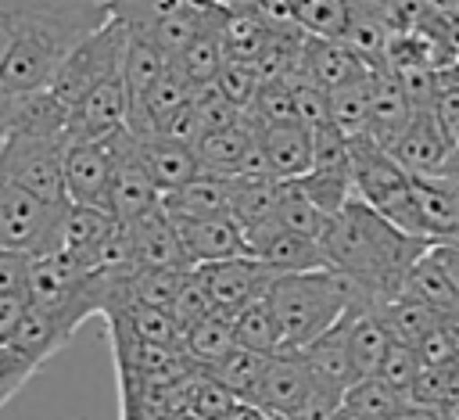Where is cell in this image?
<instances>
[{
  "instance_id": "obj_25",
  "label": "cell",
  "mask_w": 459,
  "mask_h": 420,
  "mask_svg": "<svg viewBox=\"0 0 459 420\" xmlns=\"http://www.w3.org/2000/svg\"><path fill=\"white\" fill-rule=\"evenodd\" d=\"M262 136V126L244 111V118L237 126L215 129V133H201V140L194 144L201 172L212 176H240V165L247 158V151L255 147V140Z\"/></svg>"
},
{
  "instance_id": "obj_24",
  "label": "cell",
  "mask_w": 459,
  "mask_h": 420,
  "mask_svg": "<svg viewBox=\"0 0 459 420\" xmlns=\"http://www.w3.org/2000/svg\"><path fill=\"white\" fill-rule=\"evenodd\" d=\"M233 201H237V176H212V172H197L190 183H183L161 197V205L176 219L233 215Z\"/></svg>"
},
{
  "instance_id": "obj_28",
  "label": "cell",
  "mask_w": 459,
  "mask_h": 420,
  "mask_svg": "<svg viewBox=\"0 0 459 420\" xmlns=\"http://www.w3.org/2000/svg\"><path fill=\"white\" fill-rule=\"evenodd\" d=\"M394 337L391 330L384 327V319L369 309V302H359L348 316V348H351V359L359 366L362 377H377L387 352H391Z\"/></svg>"
},
{
  "instance_id": "obj_61",
  "label": "cell",
  "mask_w": 459,
  "mask_h": 420,
  "mask_svg": "<svg viewBox=\"0 0 459 420\" xmlns=\"http://www.w3.org/2000/svg\"><path fill=\"white\" fill-rule=\"evenodd\" d=\"M437 4H441V7H455V11H459V0H437Z\"/></svg>"
},
{
  "instance_id": "obj_26",
  "label": "cell",
  "mask_w": 459,
  "mask_h": 420,
  "mask_svg": "<svg viewBox=\"0 0 459 420\" xmlns=\"http://www.w3.org/2000/svg\"><path fill=\"white\" fill-rule=\"evenodd\" d=\"M416 115V104L402 90V83L391 72H373V111H369V136L384 144L387 151L398 144V136L409 129Z\"/></svg>"
},
{
  "instance_id": "obj_27",
  "label": "cell",
  "mask_w": 459,
  "mask_h": 420,
  "mask_svg": "<svg viewBox=\"0 0 459 420\" xmlns=\"http://www.w3.org/2000/svg\"><path fill=\"white\" fill-rule=\"evenodd\" d=\"M262 147L276 179H301L312 172V129L301 122L262 129Z\"/></svg>"
},
{
  "instance_id": "obj_15",
  "label": "cell",
  "mask_w": 459,
  "mask_h": 420,
  "mask_svg": "<svg viewBox=\"0 0 459 420\" xmlns=\"http://www.w3.org/2000/svg\"><path fill=\"white\" fill-rule=\"evenodd\" d=\"M72 111L43 86L29 93H0V136L29 133V136H68Z\"/></svg>"
},
{
  "instance_id": "obj_48",
  "label": "cell",
  "mask_w": 459,
  "mask_h": 420,
  "mask_svg": "<svg viewBox=\"0 0 459 420\" xmlns=\"http://www.w3.org/2000/svg\"><path fill=\"white\" fill-rule=\"evenodd\" d=\"M215 86H219L240 111H247V108L255 104L258 90H262V75H258V68H255L251 61H226L222 72H219V79H215Z\"/></svg>"
},
{
  "instance_id": "obj_2",
  "label": "cell",
  "mask_w": 459,
  "mask_h": 420,
  "mask_svg": "<svg viewBox=\"0 0 459 420\" xmlns=\"http://www.w3.org/2000/svg\"><path fill=\"white\" fill-rule=\"evenodd\" d=\"M430 248H434L430 241L405 233L373 205H366L359 194L337 215H330V226L323 233V251L330 258V269L344 273L366 294L369 305L402 291L409 269Z\"/></svg>"
},
{
  "instance_id": "obj_44",
  "label": "cell",
  "mask_w": 459,
  "mask_h": 420,
  "mask_svg": "<svg viewBox=\"0 0 459 420\" xmlns=\"http://www.w3.org/2000/svg\"><path fill=\"white\" fill-rule=\"evenodd\" d=\"M186 391H190V409L197 413V416H204V420H219L222 413H230L240 398L219 381V377H212L204 366H197L190 377H186Z\"/></svg>"
},
{
  "instance_id": "obj_12",
  "label": "cell",
  "mask_w": 459,
  "mask_h": 420,
  "mask_svg": "<svg viewBox=\"0 0 459 420\" xmlns=\"http://www.w3.org/2000/svg\"><path fill=\"white\" fill-rule=\"evenodd\" d=\"M111 151L108 140H68L65 151V190L72 205L111 212Z\"/></svg>"
},
{
  "instance_id": "obj_32",
  "label": "cell",
  "mask_w": 459,
  "mask_h": 420,
  "mask_svg": "<svg viewBox=\"0 0 459 420\" xmlns=\"http://www.w3.org/2000/svg\"><path fill=\"white\" fill-rule=\"evenodd\" d=\"M140 144H143L151 176H154V183L161 187V197H165L169 190L190 183V179L201 172V162H197L194 144H179V140H169V136H147V140H140Z\"/></svg>"
},
{
  "instance_id": "obj_63",
  "label": "cell",
  "mask_w": 459,
  "mask_h": 420,
  "mask_svg": "<svg viewBox=\"0 0 459 420\" xmlns=\"http://www.w3.org/2000/svg\"><path fill=\"white\" fill-rule=\"evenodd\" d=\"M448 72H452V75H455V79H459V65H455V68H448Z\"/></svg>"
},
{
  "instance_id": "obj_3",
  "label": "cell",
  "mask_w": 459,
  "mask_h": 420,
  "mask_svg": "<svg viewBox=\"0 0 459 420\" xmlns=\"http://www.w3.org/2000/svg\"><path fill=\"white\" fill-rule=\"evenodd\" d=\"M366 294L337 269L280 273L269 287V305L280 319L283 348H305L330 327H337Z\"/></svg>"
},
{
  "instance_id": "obj_56",
  "label": "cell",
  "mask_w": 459,
  "mask_h": 420,
  "mask_svg": "<svg viewBox=\"0 0 459 420\" xmlns=\"http://www.w3.org/2000/svg\"><path fill=\"white\" fill-rule=\"evenodd\" d=\"M219 420H269V413H265L262 406H255V402H244V398H240V402H237L230 413H222Z\"/></svg>"
},
{
  "instance_id": "obj_64",
  "label": "cell",
  "mask_w": 459,
  "mask_h": 420,
  "mask_svg": "<svg viewBox=\"0 0 459 420\" xmlns=\"http://www.w3.org/2000/svg\"><path fill=\"white\" fill-rule=\"evenodd\" d=\"M230 4H233V0H230Z\"/></svg>"
},
{
  "instance_id": "obj_53",
  "label": "cell",
  "mask_w": 459,
  "mask_h": 420,
  "mask_svg": "<svg viewBox=\"0 0 459 420\" xmlns=\"http://www.w3.org/2000/svg\"><path fill=\"white\" fill-rule=\"evenodd\" d=\"M437 118L445 122V129L452 133V140L459 144V79L452 72H441V86H437V101H434Z\"/></svg>"
},
{
  "instance_id": "obj_1",
  "label": "cell",
  "mask_w": 459,
  "mask_h": 420,
  "mask_svg": "<svg viewBox=\"0 0 459 420\" xmlns=\"http://www.w3.org/2000/svg\"><path fill=\"white\" fill-rule=\"evenodd\" d=\"M111 18V0H0V93L43 90Z\"/></svg>"
},
{
  "instance_id": "obj_29",
  "label": "cell",
  "mask_w": 459,
  "mask_h": 420,
  "mask_svg": "<svg viewBox=\"0 0 459 420\" xmlns=\"http://www.w3.org/2000/svg\"><path fill=\"white\" fill-rule=\"evenodd\" d=\"M369 309L384 319V327L391 330V337L394 341H405V345H420L441 323V316L427 302H420L416 294H409L405 287L394 291V294H387V298H380V302H373Z\"/></svg>"
},
{
  "instance_id": "obj_40",
  "label": "cell",
  "mask_w": 459,
  "mask_h": 420,
  "mask_svg": "<svg viewBox=\"0 0 459 420\" xmlns=\"http://www.w3.org/2000/svg\"><path fill=\"white\" fill-rule=\"evenodd\" d=\"M409 398L394 391L384 377H362L348 395H344V413L359 420H394Z\"/></svg>"
},
{
  "instance_id": "obj_46",
  "label": "cell",
  "mask_w": 459,
  "mask_h": 420,
  "mask_svg": "<svg viewBox=\"0 0 459 420\" xmlns=\"http://www.w3.org/2000/svg\"><path fill=\"white\" fill-rule=\"evenodd\" d=\"M351 4H355V11L377 14L394 36L416 29V25L437 7V0H351Z\"/></svg>"
},
{
  "instance_id": "obj_31",
  "label": "cell",
  "mask_w": 459,
  "mask_h": 420,
  "mask_svg": "<svg viewBox=\"0 0 459 420\" xmlns=\"http://www.w3.org/2000/svg\"><path fill=\"white\" fill-rule=\"evenodd\" d=\"M219 14H222V4L212 7L204 29L194 36V43L176 57V68L194 83V86H208L219 79L222 65L230 61L226 57V47H222V32H219Z\"/></svg>"
},
{
  "instance_id": "obj_23",
  "label": "cell",
  "mask_w": 459,
  "mask_h": 420,
  "mask_svg": "<svg viewBox=\"0 0 459 420\" xmlns=\"http://www.w3.org/2000/svg\"><path fill=\"white\" fill-rule=\"evenodd\" d=\"M219 32H222V47H226L230 61H251L255 65L262 57V50L269 47L276 25L258 11V4L233 0V4H222Z\"/></svg>"
},
{
  "instance_id": "obj_43",
  "label": "cell",
  "mask_w": 459,
  "mask_h": 420,
  "mask_svg": "<svg viewBox=\"0 0 459 420\" xmlns=\"http://www.w3.org/2000/svg\"><path fill=\"white\" fill-rule=\"evenodd\" d=\"M169 312H172L179 334H186L190 327H197L204 316L219 312V305H215V298H212V291H208V284H204V276L197 269H190L183 276V287H179V294H176V302H172Z\"/></svg>"
},
{
  "instance_id": "obj_51",
  "label": "cell",
  "mask_w": 459,
  "mask_h": 420,
  "mask_svg": "<svg viewBox=\"0 0 459 420\" xmlns=\"http://www.w3.org/2000/svg\"><path fill=\"white\" fill-rule=\"evenodd\" d=\"M344 413V395L330 388H312V395L294 409V420H337Z\"/></svg>"
},
{
  "instance_id": "obj_19",
  "label": "cell",
  "mask_w": 459,
  "mask_h": 420,
  "mask_svg": "<svg viewBox=\"0 0 459 420\" xmlns=\"http://www.w3.org/2000/svg\"><path fill=\"white\" fill-rule=\"evenodd\" d=\"M348 316L337 327H330L326 334H319L312 345L298 348L312 381H316V388H330V391H341V395H348L362 381V373L351 359V348H348Z\"/></svg>"
},
{
  "instance_id": "obj_5",
  "label": "cell",
  "mask_w": 459,
  "mask_h": 420,
  "mask_svg": "<svg viewBox=\"0 0 459 420\" xmlns=\"http://www.w3.org/2000/svg\"><path fill=\"white\" fill-rule=\"evenodd\" d=\"M72 201H47L18 183L0 179V248L32 258L57 255L65 248V223Z\"/></svg>"
},
{
  "instance_id": "obj_62",
  "label": "cell",
  "mask_w": 459,
  "mask_h": 420,
  "mask_svg": "<svg viewBox=\"0 0 459 420\" xmlns=\"http://www.w3.org/2000/svg\"><path fill=\"white\" fill-rule=\"evenodd\" d=\"M194 4H230V0H194Z\"/></svg>"
},
{
  "instance_id": "obj_13",
  "label": "cell",
  "mask_w": 459,
  "mask_h": 420,
  "mask_svg": "<svg viewBox=\"0 0 459 420\" xmlns=\"http://www.w3.org/2000/svg\"><path fill=\"white\" fill-rule=\"evenodd\" d=\"M176 219V215H172ZM179 226V241L183 251L190 258V266H212V262H226V258H240L251 255V241L247 230L237 215H208V219H176Z\"/></svg>"
},
{
  "instance_id": "obj_11",
  "label": "cell",
  "mask_w": 459,
  "mask_h": 420,
  "mask_svg": "<svg viewBox=\"0 0 459 420\" xmlns=\"http://www.w3.org/2000/svg\"><path fill=\"white\" fill-rule=\"evenodd\" d=\"M197 273L204 276L219 312L237 316L244 305L258 302L269 294L273 280L280 276L273 266H265L255 255H240V258H226V262H212V266H197Z\"/></svg>"
},
{
  "instance_id": "obj_9",
  "label": "cell",
  "mask_w": 459,
  "mask_h": 420,
  "mask_svg": "<svg viewBox=\"0 0 459 420\" xmlns=\"http://www.w3.org/2000/svg\"><path fill=\"white\" fill-rule=\"evenodd\" d=\"M68 345V337L32 305V312L11 330L0 334V402L7 406L22 384L43 370L50 355H57Z\"/></svg>"
},
{
  "instance_id": "obj_54",
  "label": "cell",
  "mask_w": 459,
  "mask_h": 420,
  "mask_svg": "<svg viewBox=\"0 0 459 420\" xmlns=\"http://www.w3.org/2000/svg\"><path fill=\"white\" fill-rule=\"evenodd\" d=\"M430 25L437 29V36L445 39V47H448V57H452V68L459 65V11L455 7H434L430 11Z\"/></svg>"
},
{
  "instance_id": "obj_10",
  "label": "cell",
  "mask_w": 459,
  "mask_h": 420,
  "mask_svg": "<svg viewBox=\"0 0 459 420\" xmlns=\"http://www.w3.org/2000/svg\"><path fill=\"white\" fill-rule=\"evenodd\" d=\"M108 151H111V215L118 223H133L140 215H147L151 208L161 205V187L151 176L143 144L136 133L118 129L108 136Z\"/></svg>"
},
{
  "instance_id": "obj_18",
  "label": "cell",
  "mask_w": 459,
  "mask_h": 420,
  "mask_svg": "<svg viewBox=\"0 0 459 420\" xmlns=\"http://www.w3.org/2000/svg\"><path fill=\"white\" fill-rule=\"evenodd\" d=\"M129 226V237H133V258L136 266H147V269H194L186 251H183V241H179V226L172 219V212L165 205L151 208L147 215L126 223Z\"/></svg>"
},
{
  "instance_id": "obj_58",
  "label": "cell",
  "mask_w": 459,
  "mask_h": 420,
  "mask_svg": "<svg viewBox=\"0 0 459 420\" xmlns=\"http://www.w3.org/2000/svg\"><path fill=\"white\" fill-rule=\"evenodd\" d=\"M437 176H445L448 183H455V187H459V144H455V151L448 154V162L441 165V172H437Z\"/></svg>"
},
{
  "instance_id": "obj_20",
  "label": "cell",
  "mask_w": 459,
  "mask_h": 420,
  "mask_svg": "<svg viewBox=\"0 0 459 420\" xmlns=\"http://www.w3.org/2000/svg\"><path fill=\"white\" fill-rule=\"evenodd\" d=\"M316 381L301 359V352L294 348H280L269 366H265V377L258 384V391L251 395L255 406H262L265 413H294L308 395H312Z\"/></svg>"
},
{
  "instance_id": "obj_37",
  "label": "cell",
  "mask_w": 459,
  "mask_h": 420,
  "mask_svg": "<svg viewBox=\"0 0 459 420\" xmlns=\"http://www.w3.org/2000/svg\"><path fill=\"white\" fill-rule=\"evenodd\" d=\"M369 111H373V75L330 90V122L348 140L369 133Z\"/></svg>"
},
{
  "instance_id": "obj_7",
  "label": "cell",
  "mask_w": 459,
  "mask_h": 420,
  "mask_svg": "<svg viewBox=\"0 0 459 420\" xmlns=\"http://www.w3.org/2000/svg\"><path fill=\"white\" fill-rule=\"evenodd\" d=\"M212 7L215 4H194V0H111V14L133 36L154 39L172 61L204 29Z\"/></svg>"
},
{
  "instance_id": "obj_57",
  "label": "cell",
  "mask_w": 459,
  "mask_h": 420,
  "mask_svg": "<svg viewBox=\"0 0 459 420\" xmlns=\"http://www.w3.org/2000/svg\"><path fill=\"white\" fill-rule=\"evenodd\" d=\"M118 398H122V420H154L133 395H126V391H118Z\"/></svg>"
},
{
  "instance_id": "obj_16",
  "label": "cell",
  "mask_w": 459,
  "mask_h": 420,
  "mask_svg": "<svg viewBox=\"0 0 459 420\" xmlns=\"http://www.w3.org/2000/svg\"><path fill=\"white\" fill-rule=\"evenodd\" d=\"M452 151H455V140H452V133L445 129V122L437 118L434 108H416L409 129L391 147V154L409 172H420V176H437Z\"/></svg>"
},
{
  "instance_id": "obj_14",
  "label": "cell",
  "mask_w": 459,
  "mask_h": 420,
  "mask_svg": "<svg viewBox=\"0 0 459 420\" xmlns=\"http://www.w3.org/2000/svg\"><path fill=\"white\" fill-rule=\"evenodd\" d=\"M251 255L273 266L276 273H312V269H330V258L323 251V241L294 233L280 223H262L247 230Z\"/></svg>"
},
{
  "instance_id": "obj_22",
  "label": "cell",
  "mask_w": 459,
  "mask_h": 420,
  "mask_svg": "<svg viewBox=\"0 0 459 420\" xmlns=\"http://www.w3.org/2000/svg\"><path fill=\"white\" fill-rule=\"evenodd\" d=\"M301 75H308L323 90H337V86H348V83H359V79L373 75V68L344 39L308 36L305 54H301Z\"/></svg>"
},
{
  "instance_id": "obj_52",
  "label": "cell",
  "mask_w": 459,
  "mask_h": 420,
  "mask_svg": "<svg viewBox=\"0 0 459 420\" xmlns=\"http://www.w3.org/2000/svg\"><path fill=\"white\" fill-rule=\"evenodd\" d=\"M416 355H420V363L423 366H448V363H455L459 359V352H455V345H452V337H448V330H445V323H437L420 345H416Z\"/></svg>"
},
{
  "instance_id": "obj_45",
  "label": "cell",
  "mask_w": 459,
  "mask_h": 420,
  "mask_svg": "<svg viewBox=\"0 0 459 420\" xmlns=\"http://www.w3.org/2000/svg\"><path fill=\"white\" fill-rule=\"evenodd\" d=\"M247 115H251L262 129L298 122V104H294L290 83H262V90H258L255 104L247 108Z\"/></svg>"
},
{
  "instance_id": "obj_55",
  "label": "cell",
  "mask_w": 459,
  "mask_h": 420,
  "mask_svg": "<svg viewBox=\"0 0 459 420\" xmlns=\"http://www.w3.org/2000/svg\"><path fill=\"white\" fill-rule=\"evenodd\" d=\"M394 420H445V416H441V406H427V402H412L409 398Z\"/></svg>"
},
{
  "instance_id": "obj_17",
  "label": "cell",
  "mask_w": 459,
  "mask_h": 420,
  "mask_svg": "<svg viewBox=\"0 0 459 420\" xmlns=\"http://www.w3.org/2000/svg\"><path fill=\"white\" fill-rule=\"evenodd\" d=\"M129 86L126 75H111L108 83H100L75 111L68 122V140H108L111 133L126 129L129 122Z\"/></svg>"
},
{
  "instance_id": "obj_35",
  "label": "cell",
  "mask_w": 459,
  "mask_h": 420,
  "mask_svg": "<svg viewBox=\"0 0 459 420\" xmlns=\"http://www.w3.org/2000/svg\"><path fill=\"white\" fill-rule=\"evenodd\" d=\"M273 223H280V226H287V230H294V233H305V237L323 241V233H326V226H330V215L316 208V201L298 187V179H280Z\"/></svg>"
},
{
  "instance_id": "obj_38",
  "label": "cell",
  "mask_w": 459,
  "mask_h": 420,
  "mask_svg": "<svg viewBox=\"0 0 459 420\" xmlns=\"http://www.w3.org/2000/svg\"><path fill=\"white\" fill-rule=\"evenodd\" d=\"M233 345H237V327H233V316L230 312H212L197 327H190L183 334V348H186V355L197 366L219 363Z\"/></svg>"
},
{
  "instance_id": "obj_30",
  "label": "cell",
  "mask_w": 459,
  "mask_h": 420,
  "mask_svg": "<svg viewBox=\"0 0 459 420\" xmlns=\"http://www.w3.org/2000/svg\"><path fill=\"white\" fill-rule=\"evenodd\" d=\"M405 291L416 294L420 302H427L437 316H452L459 312V284L452 276V269L445 266V258L437 255V248H430L405 276Z\"/></svg>"
},
{
  "instance_id": "obj_33",
  "label": "cell",
  "mask_w": 459,
  "mask_h": 420,
  "mask_svg": "<svg viewBox=\"0 0 459 420\" xmlns=\"http://www.w3.org/2000/svg\"><path fill=\"white\" fill-rule=\"evenodd\" d=\"M118 226V219L108 208H90V205H72L68 208V223H65V248L68 255H75L86 269L97 255V248L111 237V230Z\"/></svg>"
},
{
  "instance_id": "obj_47",
  "label": "cell",
  "mask_w": 459,
  "mask_h": 420,
  "mask_svg": "<svg viewBox=\"0 0 459 420\" xmlns=\"http://www.w3.org/2000/svg\"><path fill=\"white\" fill-rule=\"evenodd\" d=\"M194 111H197V118H201V129L204 133H215V129H226V126H237L240 118H244V111L215 86V83H208V86H197V93H194Z\"/></svg>"
},
{
  "instance_id": "obj_60",
  "label": "cell",
  "mask_w": 459,
  "mask_h": 420,
  "mask_svg": "<svg viewBox=\"0 0 459 420\" xmlns=\"http://www.w3.org/2000/svg\"><path fill=\"white\" fill-rule=\"evenodd\" d=\"M269 420H294V413H269Z\"/></svg>"
},
{
  "instance_id": "obj_8",
  "label": "cell",
  "mask_w": 459,
  "mask_h": 420,
  "mask_svg": "<svg viewBox=\"0 0 459 420\" xmlns=\"http://www.w3.org/2000/svg\"><path fill=\"white\" fill-rule=\"evenodd\" d=\"M65 151L68 136H0V179L18 183L47 201H68L65 190Z\"/></svg>"
},
{
  "instance_id": "obj_59",
  "label": "cell",
  "mask_w": 459,
  "mask_h": 420,
  "mask_svg": "<svg viewBox=\"0 0 459 420\" xmlns=\"http://www.w3.org/2000/svg\"><path fill=\"white\" fill-rule=\"evenodd\" d=\"M441 416H445V420H459V398H448V402L441 406Z\"/></svg>"
},
{
  "instance_id": "obj_50",
  "label": "cell",
  "mask_w": 459,
  "mask_h": 420,
  "mask_svg": "<svg viewBox=\"0 0 459 420\" xmlns=\"http://www.w3.org/2000/svg\"><path fill=\"white\" fill-rule=\"evenodd\" d=\"M420 370H423V363H420V355H416V345L394 341L377 377H384V381H387L394 391H402L405 398H412V388H416V377H420Z\"/></svg>"
},
{
  "instance_id": "obj_34",
  "label": "cell",
  "mask_w": 459,
  "mask_h": 420,
  "mask_svg": "<svg viewBox=\"0 0 459 420\" xmlns=\"http://www.w3.org/2000/svg\"><path fill=\"white\" fill-rule=\"evenodd\" d=\"M269 359H273V355H265V352H255V348L233 345L219 363H212V366H204V370H208L212 377H219V381H222L237 398L251 402V395L258 391V384H262V377H265Z\"/></svg>"
},
{
  "instance_id": "obj_6",
  "label": "cell",
  "mask_w": 459,
  "mask_h": 420,
  "mask_svg": "<svg viewBox=\"0 0 459 420\" xmlns=\"http://www.w3.org/2000/svg\"><path fill=\"white\" fill-rule=\"evenodd\" d=\"M126 50H129V29L118 18H111L100 32H93L82 47H75V54L54 72L47 90L68 111H75L100 83H108L126 68Z\"/></svg>"
},
{
  "instance_id": "obj_36",
  "label": "cell",
  "mask_w": 459,
  "mask_h": 420,
  "mask_svg": "<svg viewBox=\"0 0 459 420\" xmlns=\"http://www.w3.org/2000/svg\"><path fill=\"white\" fill-rule=\"evenodd\" d=\"M172 68V57L147 36H133L129 32V50H126V86H129V101H140L165 72Z\"/></svg>"
},
{
  "instance_id": "obj_39",
  "label": "cell",
  "mask_w": 459,
  "mask_h": 420,
  "mask_svg": "<svg viewBox=\"0 0 459 420\" xmlns=\"http://www.w3.org/2000/svg\"><path fill=\"white\" fill-rule=\"evenodd\" d=\"M233 327H237V345L244 348H255V352H265V355H276L283 348V334H280V319L269 305V294L244 305L237 316H233Z\"/></svg>"
},
{
  "instance_id": "obj_49",
  "label": "cell",
  "mask_w": 459,
  "mask_h": 420,
  "mask_svg": "<svg viewBox=\"0 0 459 420\" xmlns=\"http://www.w3.org/2000/svg\"><path fill=\"white\" fill-rule=\"evenodd\" d=\"M290 90H294V104H298V122L316 129V126H326L330 122V90H323L319 83H312L308 75H290L287 79Z\"/></svg>"
},
{
  "instance_id": "obj_41",
  "label": "cell",
  "mask_w": 459,
  "mask_h": 420,
  "mask_svg": "<svg viewBox=\"0 0 459 420\" xmlns=\"http://www.w3.org/2000/svg\"><path fill=\"white\" fill-rule=\"evenodd\" d=\"M351 18H355V4L351 0H294V22L308 36L344 39Z\"/></svg>"
},
{
  "instance_id": "obj_42",
  "label": "cell",
  "mask_w": 459,
  "mask_h": 420,
  "mask_svg": "<svg viewBox=\"0 0 459 420\" xmlns=\"http://www.w3.org/2000/svg\"><path fill=\"white\" fill-rule=\"evenodd\" d=\"M298 187L326 215H337L355 197V176H351V169H312L308 176L298 179Z\"/></svg>"
},
{
  "instance_id": "obj_4",
  "label": "cell",
  "mask_w": 459,
  "mask_h": 420,
  "mask_svg": "<svg viewBox=\"0 0 459 420\" xmlns=\"http://www.w3.org/2000/svg\"><path fill=\"white\" fill-rule=\"evenodd\" d=\"M351 176H355V194L366 205H373L380 215H387L405 233L423 237L420 215H416L412 172L384 144H377L369 133L351 136Z\"/></svg>"
},
{
  "instance_id": "obj_21",
  "label": "cell",
  "mask_w": 459,
  "mask_h": 420,
  "mask_svg": "<svg viewBox=\"0 0 459 420\" xmlns=\"http://www.w3.org/2000/svg\"><path fill=\"white\" fill-rule=\"evenodd\" d=\"M412 194L423 237L430 244H459V187L445 176L412 172Z\"/></svg>"
}]
</instances>
